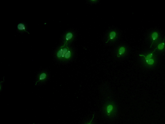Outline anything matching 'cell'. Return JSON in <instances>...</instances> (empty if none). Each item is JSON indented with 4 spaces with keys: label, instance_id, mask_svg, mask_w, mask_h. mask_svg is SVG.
<instances>
[{
    "label": "cell",
    "instance_id": "obj_1",
    "mask_svg": "<svg viewBox=\"0 0 165 124\" xmlns=\"http://www.w3.org/2000/svg\"><path fill=\"white\" fill-rule=\"evenodd\" d=\"M105 114L108 116H112L116 114L117 108L114 103L109 102L106 103L104 108Z\"/></svg>",
    "mask_w": 165,
    "mask_h": 124
},
{
    "label": "cell",
    "instance_id": "obj_2",
    "mask_svg": "<svg viewBox=\"0 0 165 124\" xmlns=\"http://www.w3.org/2000/svg\"><path fill=\"white\" fill-rule=\"evenodd\" d=\"M74 34L72 32H68L66 33L64 37V43L68 44L74 39Z\"/></svg>",
    "mask_w": 165,
    "mask_h": 124
},
{
    "label": "cell",
    "instance_id": "obj_3",
    "mask_svg": "<svg viewBox=\"0 0 165 124\" xmlns=\"http://www.w3.org/2000/svg\"><path fill=\"white\" fill-rule=\"evenodd\" d=\"M48 77V74L46 72H43L41 73L38 76V80L36 82L35 85L37 84V83L38 82L45 81L47 79Z\"/></svg>",
    "mask_w": 165,
    "mask_h": 124
},
{
    "label": "cell",
    "instance_id": "obj_4",
    "mask_svg": "<svg viewBox=\"0 0 165 124\" xmlns=\"http://www.w3.org/2000/svg\"><path fill=\"white\" fill-rule=\"evenodd\" d=\"M117 36V32L115 31H112L110 32L109 36V39L106 43L109 42V41H113L115 40Z\"/></svg>",
    "mask_w": 165,
    "mask_h": 124
},
{
    "label": "cell",
    "instance_id": "obj_5",
    "mask_svg": "<svg viewBox=\"0 0 165 124\" xmlns=\"http://www.w3.org/2000/svg\"><path fill=\"white\" fill-rule=\"evenodd\" d=\"M126 52V49L124 46H121L119 47L118 50L117 57H120L123 56L125 54Z\"/></svg>",
    "mask_w": 165,
    "mask_h": 124
},
{
    "label": "cell",
    "instance_id": "obj_6",
    "mask_svg": "<svg viewBox=\"0 0 165 124\" xmlns=\"http://www.w3.org/2000/svg\"><path fill=\"white\" fill-rule=\"evenodd\" d=\"M72 56H73V51L71 49L69 48L68 52L64 55L63 61H68L72 57Z\"/></svg>",
    "mask_w": 165,
    "mask_h": 124
},
{
    "label": "cell",
    "instance_id": "obj_7",
    "mask_svg": "<svg viewBox=\"0 0 165 124\" xmlns=\"http://www.w3.org/2000/svg\"><path fill=\"white\" fill-rule=\"evenodd\" d=\"M64 45L61 46L60 48L57 51L56 54V57L59 60H62L63 49Z\"/></svg>",
    "mask_w": 165,
    "mask_h": 124
},
{
    "label": "cell",
    "instance_id": "obj_8",
    "mask_svg": "<svg viewBox=\"0 0 165 124\" xmlns=\"http://www.w3.org/2000/svg\"><path fill=\"white\" fill-rule=\"evenodd\" d=\"M17 29L19 31H25V32H27L29 34V32L26 30V25L24 23H20L17 26Z\"/></svg>",
    "mask_w": 165,
    "mask_h": 124
},
{
    "label": "cell",
    "instance_id": "obj_9",
    "mask_svg": "<svg viewBox=\"0 0 165 124\" xmlns=\"http://www.w3.org/2000/svg\"><path fill=\"white\" fill-rule=\"evenodd\" d=\"M151 37L152 39L153 40V42L152 43L150 48H151L154 42L155 41V40L157 39L158 37V34L157 32H153V33L152 34Z\"/></svg>",
    "mask_w": 165,
    "mask_h": 124
},
{
    "label": "cell",
    "instance_id": "obj_10",
    "mask_svg": "<svg viewBox=\"0 0 165 124\" xmlns=\"http://www.w3.org/2000/svg\"><path fill=\"white\" fill-rule=\"evenodd\" d=\"M157 48H156L155 49V50H153V51L151 53L147 55L146 56H145L144 55H143L140 54L139 56H141L144 57L145 58L146 60H149V59H151V58L152 57L153 53H154V51H155V50H157Z\"/></svg>",
    "mask_w": 165,
    "mask_h": 124
},
{
    "label": "cell",
    "instance_id": "obj_11",
    "mask_svg": "<svg viewBox=\"0 0 165 124\" xmlns=\"http://www.w3.org/2000/svg\"><path fill=\"white\" fill-rule=\"evenodd\" d=\"M165 39V37H164V40H163V42L159 44L158 45L157 49H158L159 50H162L164 49L165 45V41H164Z\"/></svg>",
    "mask_w": 165,
    "mask_h": 124
},
{
    "label": "cell",
    "instance_id": "obj_12",
    "mask_svg": "<svg viewBox=\"0 0 165 124\" xmlns=\"http://www.w3.org/2000/svg\"><path fill=\"white\" fill-rule=\"evenodd\" d=\"M147 63L148 64V65H152L154 63V61L153 59H150L148 60H146Z\"/></svg>",
    "mask_w": 165,
    "mask_h": 124
},
{
    "label": "cell",
    "instance_id": "obj_13",
    "mask_svg": "<svg viewBox=\"0 0 165 124\" xmlns=\"http://www.w3.org/2000/svg\"><path fill=\"white\" fill-rule=\"evenodd\" d=\"M94 114H93V117L92 119L91 120V121H90V123H89V124H91L93 120V119H94Z\"/></svg>",
    "mask_w": 165,
    "mask_h": 124
},
{
    "label": "cell",
    "instance_id": "obj_14",
    "mask_svg": "<svg viewBox=\"0 0 165 124\" xmlns=\"http://www.w3.org/2000/svg\"><path fill=\"white\" fill-rule=\"evenodd\" d=\"M35 124L34 123V124Z\"/></svg>",
    "mask_w": 165,
    "mask_h": 124
}]
</instances>
